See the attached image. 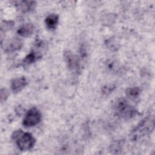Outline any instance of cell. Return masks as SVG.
I'll use <instances>...</instances> for the list:
<instances>
[{"instance_id": "obj_13", "label": "cell", "mask_w": 155, "mask_h": 155, "mask_svg": "<svg viewBox=\"0 0 155 155\" xmlns=\"http://www.w3.org/2000/svg\"><path fill=\"white\" fill-rule=\"evenodd\" d=\"M14 25V22L12 21H4L1 25V31H7L10 30Z\"/></svg>"}, {"instance_id": "obj_10", "label": "cell", "mask_w": 155, "mask_h": 155, "mask_svg": "<svg viewBox=\"0 0 155 155\" xmlns=\"http://www.w3.org/2000/svg\"><path fill=\"white\" fill-rule=\"evenodd\" d=\"M59 17L56 14H50L45 19V24L50 30H54L58 24Z\"/></svg>"}, {"instance_id": "obj_5", "label": "cell", "mask_w": 155, "mask_h": 155, "mask_svg": "<svg viewBox=\"0 0 155 155\" xmlns=\"http://www.w3.org/2000/svg\"><path fill=\"white\" fill-rule=\"evenodd\" d=\"M67 67L71 71H78L79 68V59L78 56L70 51H66L64 54Z\"/></svg>"}, {"instance_id": "obj_6", "label": "cell", "mask_w": 155, "mask_h": 155, "mask_svg": "<svg viewBox=\"0 0 155 155\" xmlns=\"http://www.w3.org/2000/svg\"><path fill=\"white\" fill-rule=\"evenodd\" d=\"M28 82L27 79L22 76L19 78H16L13 79L10 84V87L12 90L15 93H18L21 91L25 86L27 85Z\"/></svg>"}, {"instance_id": "obj_7", "label": "cell", "mask_w": 155, "mask_h": 155, "mask_svg": "<svg viewBox=\"0 0 155 155\" xmlns=\"http://www.w3.org/2000/svg\"><path fill=\"white\" fill-rule=\"evenodd\" d=\"M15 4L20 11L23 12H28L33 10L36 5L35 1H16L15 2Z\"/></svg>"}, {"instance_id": "obj_9", "label": "cell", "mask_w": 155, "mask_h": 155, "mask_svg": "<svg viewBox=\"0 0 155 155\" xmlns=\"http://www.w3.org/2000/svg\"><path fill=\"white\" fill-rule=\"evenodd\" d=\"M34 25L32 24L27 23L22 25L18 30V33L22 37H29L34 32Z\"/></svg>"}, {"instance_id": "obj_11", "label": "cell", "mask_w": 155, "mask_h": 155, "mask_svg": "<svg viewBox=\"0 0 155 155\" xmlns=\"http://www.w3.org/2000/svg\"><path fill=\"white\" fill-rule=\"evenodd\" d=\"M126 95L130 98H136L137 97L140 93V90L139 87H132L129 88L126 90Z\"/></svg>"}, {"instance_id": "obj_3", "label": "cell", "mask_w": 155, "mask_h": 155, "mask_svg": "<svg viewBox=\"0 0 155 155\" xmlns=\"http://www.w3.org/2000/svg\"><path fill=\"white\" fill-rule=\"evenodd\" d=\"M116 115L124 119H130L134 117L137 114L136 109L130 105L124 98L119 99L114 105Z\"/></svg>"}, {"instance_id": "obj_12", "label": "cell", "mask_w": 155, "mask_h": 155, "mask_svg": "<svg viewBox=\"0 0 155 155\" xmlns=\"http://www.w3.org/2000/svg\"><path fill=\"white\" fill-rule=\"evenodd\" d=\"M38 58V55L35 52H31L24 58L23 62L25 64H31L36 62Z\"/></svg>"}, {"instance_id": "obj_4", "label": "cell", "mask_w": 155, "mask_h": 155, "mask_svg": "<svg viewBox=\"0 0 155 155\" xmlns=\"http://www.w3.org/2000/svg\"><path fill=\"white\" fill-rule=\"evenodd\" d=\"M42 115L40 111L36 108H31L26 113L22 124L25 127H32L38 124L41 120Z\"/></svg>"}, {"instance_id": "obj_2", "label": "cell", "mask_w": 155, "mask_h": 155, "mask_svg": "<svg viewBox=\"0 0 155 155\" xmlns=\"http://www.w3.org/2000/svg\"><path fill=\"white\" fill-rule=\"evenodd\" d=\"M12 139L21 151H27L31 149L35 143V139L30 133H24L22 130H18L12 134Z\"/></svg>"}, {"instance_id": "obj_14", "label": "cell", "mask_w": 155, "mask_h": 155, "mask_svg": "<svg viewBox=\"0 0 155 155\" xmlns=\"http://www.w3.org/2000/svg\"><path fill=\"white\" fill-rule=\"evenodd\" d=\"M114 88V86H113V85H108L104 87L102 89V91L103 93L105 94H110L111 91H113Z\"/></svg>"}, {"instance_id": "obj_8", "label": "cell", "mask_w": 155, "mask_h": 155, "mask_svg": "<svg viewBox=\"0 0 155 155\" xmlns=\"http://www.w3.org/2000/svg\"><path fill=\"white\" fill-rule=\"evenodd\" d=\"M22 45V41L20 39L18 38H13L6 45L5 51L6 52H13L17 51L21 49Z\"/></svg>"}, {"instance_id": "obj_1", "label": "cell", "mask_w": 155, "mask_h": 155, "mask_svg": "<svg viewBox=\"0 0 155 155\" xmlns=\"http://www.w3.org/2000/svg\"><path fill=\"white\" fill-rule=\"evenodd\" d=\"M154 119L153 116H149L142 119L131 133V138L137 140L150 134L154 130Z\"/></svg>"}]
</instances>
